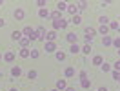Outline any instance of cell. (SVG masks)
<instances>
[{"instance_id":"cell-5","label":"cell","mask_w":120,"mask_h":91,"mask_svg":"<svg viewBox=\"0 0 120 91\" xmlns=\"http://www.w3.org/2000/svg\"><path fill=\"white\" fill-rule=\"evenodd\" d=\"M80 86H82L84 89H89L91 87V80L89 78H82V80H80Z\"/></svg>"},{"instance_id":"cell-9","label":"cell","mask_w":120,"mask_h":91,"mask_svg":"<svg viewBox=\"0 0 120 91\" xmlns=\"http://www.w3.org/2000/svg\"><path fill=\"white\" fill-rule=\"evenodd\" d=\"M20 57H22V58H27V57H31V51L27 47H24L22 51H20Z\"/></svg>"},{"instance_id":"cell-4","label":"cell","mask_w":120,"mask_h":91,"mask_svg":"<svg viewBox=\"0 0 120 91\" xmlns=\"http://www.w3.org/2000/svg\"><path fill=\"white\" fill-rule=\"evenodd\" d=\"M24 15H26V13H24V9H22V8L15 9V18H16V20H24Z\"/></svg>"},{"instance_id":"cell-24","label":"cell","mask_w":120,"mask_h":91,"mask_svg":"<svg viewBox=\"0 0 120 91\" xmlns=\"http://www.w3.org/2000/svg\"><path fill=\"white\" fill-rule=\"evenodd\" d=\"M64 58H66V53H64V51H58V53H56V60H64Z\"/></svg>"},{"instance_id":"cell-40","label":"cell","mask_w":120,"mask_h":91,"mask_svg":"<svg viewBox=\"0 0 120 91\" xmlns=\"http://www.w3.org/2000/svg\"><path fill=\"white\" fill-rule=\"evenodd\" d=\"M2 76H4V73H2V71H0V78H2Z\"/></svg>"},{"instance_id":"cell-20","label":"cell","mask_w":120,"mask_h":91,"mask_svg":"<svg viewBox=\"0 0 120 91\" xmlns=\"http://www.w3.org/2000/svg\"><path fill=\"white\" fill-rule=\"evenodd\" d=\"M91 49H93V47H91V44H86V46L82 47V51H84L86 55H89V53H91Z\"/></svg>"},{"instance_id":"cell-1","label":"cell","mask_w":120,"mask_h":91,"mask_svg":"<svg viewBox=\"0 0 120 91\" xmlns=\"http://www.w3.org/2000/svg\"><path fill=\"white\" fill-rule=\"evenodd\" d=\"M22 33L26 35V38H29V40H38L37 31H33L31 27H24V31H22Z\"/></svg>"},{"instance_id":"cell-17","label":"cell","mask_w":120,"mask_h":91,"mask_svg":"<svg viewBox=\"0 0 120 91\" xmlns=\"http://www.w3.org/2000/svg\"><path fill=\"white\" fill-rule=\"evenodd\" d=\"M51 18H55V20H62V13H60V11H55V13H51Z\"/></svg>"},{"instance_id":"cell-36","label":"cell","mask_w":120,"mask_h":91,"mask_svg":"<svg viewBox=\"0 0 120 91\" xmlns=\"http://www.w3.org/2000/svg\"><path fill=\"white\" fill-rule=\"evenodd\" d=\"M82 78H87V75H86V71H80V80Z\"/></svg>"},{"instance_id":"cell-15","label":"cell","mask_w":120,"mask_h":91,"mask_svg":"<svg viewBox=\"0 0 120 91\" xmlns=\"http://www.w3.org/2000/svg\"><path fill=\"white\" fill-rule=\"evenodd\" d=\"M102 62H104L102 57H95V58H93V64H95V66H102Z\"/></svg>"},{"instance_id":"cell-45","label":"cell","mask_w":120,"mask_h":91,"mask_svg":"<svg viewBox=\"0 0 120 91\" xmlns=\"http://www.w3.org/2000/svg\"><path fill=\"white\" fill-rule=\"evenodd\" d=\"M118 53H120V49H118Z\"/></svg>"},{"instance_id":"cell-11","label":"cell","mask_w":120,"mask_h":91,"mask_svg":"<svg viewBox=\"0 0 120 91\" xmlns=\"http://www.w3.org/2000/svg\"><path fill=\"white\" fill-rule=\"evenodd\" d=\"M78 51H80V47H78V46H76V44H71V47H69V53L76 55V53H78Z\"/></svg>"},{"instance_id":"cell-28","label":"cell","mask_w":120,"mask_h":91,"mask_svg":"<svg viewBox=\"0 0 120 91\" xmlns=\"http://www.w3.org/2000/svg\"><path fill=\"white\" fill-rule=\"evenodd\" d=\"M98 22L102 24V26H105V24L109 22V20H107V18H105V16H100V18H98Z\"/></svg>"},{"instance_id":"cell-33","label":"cell","mask_w":120,"mask_h":91,"mask_svg":"<svg viewBox=\"0 0 120 91\" xmlns=\"http://www.w3.org/2000/svg\"><path fill=\"white\" fill-rule=\"evenodd\" d=\"M113 66H115V69H116V71H120V60H116Z\"/></svg>"},{"instance_id":"cell-34","label":"cell","mask_w":120,"mask_h":91,"mask_svg":"<svg viewBox=\"0 0 120 91\" xmlns=\"http://www.w3.org/2000/svg\"><path fill=\"white\" fill-rule=\"evenodd\" d=\"M37 4H38V6H40V9H44V6H45V2H44V0H38Z\"/></svg>"},{"instance_id":"cell-26","label":"cell","mask_w":120,"mask_h":91,"mask_svg":"<svg viewBox=\"0 0 120 91\" xmlns=\"http://www.w3.org/2000/svg\"><path fill=\"white\" fill-rule=\"evenodd\" d=\"M113 46H115L116 49H120V37H118V38H115V40H113Z\"/></svg>"},{"instance_id":"cell-29","label":"cell","mask_w":120,"mask_h":91,"mask_svg":"<svg viewBox=\"0 0 120 91\" xmlns=\"http://www.w3.org/2000/svg\"><path fill=\"white\" fill-rule=\"evenodd\" d=\"M27 78H31V80L37 78V71H29V73H27Z\"/></svg>"},{"instance_id":"cell-39","label":"cell","mask_w":120,"mask_h":91,"mask_svg":"<svg viewBox=\"0 0 120 91\" xmlns=\"http://www.w3.org/2000/svg\"><path fill=\"white\" fill-rule=\"evenodd\" d=\"M66 91H75V87H66Z\"/></svg>"},{"instance_id":"cell-18","label":"cell","mask_w":120,"mask_h":91,"mask_svg":"<svg viewBox=\"0 0 120 91\" xmlns=\"http://www.w3.org/2000/svg\"><path fill=\"white\" fill-rule=\"evenodd\" d=\"M73 75H75V68H68L66 69V76H68V78H71Z\"/></svg>"},{"instance_id":"cell-2","label":"cell","mask_w":120,"mask_h":91,"mask_svg":"<svg viewBox=\"0 0 120 91\" xmlns=\"http://www.w3.org/2000/svg\"><path fill=\"white\" fill-rule=\"evenodd\" d=\"M84 33H86V42H87V44H89L91 40H93V37H95V33H97V31L93 29V27H86V31H84Z\"/></svg>"},{"instance_id":"cell-37","label":"cell","mask_w":120,"mask_h":91,"mask_svg":"<svg viewBox=\"0 0 120 91\" xmlns=\"http://www.w3.org/2000/svg\"><path fill=\"white\" fill-rule=\"evenodd\" d=\"M4 24H6V22H4V20H2V18H0V27H4Z\"/></svg>"},{"instance_id":"cell-6","label":"cell","mask_w":120,"mask_h":91,"mask_svg":"<svg viewBox=\"0 0 120 91\" xmlns=\"http://www.w3.org/2000/svg\"><path fill=\"white\" fill-rule=\"evenodd\" d=\"M68 42H71V44H76V40H78V37H76L75 33H68Z\"/></svg>"},{"instance_id":"cell-3","label":"cell","mask_w":120,"mask_h":91,"mask_svg":"<svg viewBox=\"0 0 120 91\" xmlns=\"http://www.w3.org/2000/svg\"><path fill=\"white\" fill-rule=\"evenodd\" d=\"M53 27H55V29H66V27H68V22H66V20H55V22H53Z\"/></svg>"},{"instance_id":"cell-41","label":"cell","mask_w":120,"mask_h":91,"mask_svg":"<svg viewBox=\"0 0 120 91\" xmlns=\"http://www.w3.org/2000/svg\"><path fill=\"white\" fill-rule=\"evenodd\" d=\"M11 91H18V89H15V87H13V89H11Z\"/></svg>"},{"instance_id":"cell-21","label":"cell","mask_w":120,"mask_h":91,"mask_svg":"<svg viewBox=\"0 0 120 91\" xmlns=\"http://www.w3.org/2000/svg\"><path fill=\"white\" fill-rule=\"evenodd\" d=\"M80 22H82V20H80V16H78V15H75L73 18H71V24H75V26H78Z\"/></svg>"},{"instance_id":"cell-19","label":"cell","mask_w":120,"mask_h":91,"mask_svg":"<svg viewBox=\"0 0 120 91\" xmlns=\"http://www.w3.org/2000/svg\"><path fill=\"white\" fill-rule=\"evenodd\" d=\"M29 42H31L29 38H20V46H22V49H24V47H27V44H29Z\"/></svg>"},{"instance_id":"cell-10","label":"cell","mask_w":120,"mask_h":91,"mask_svg":"<svg viewBox=\"0 0 120 91\" xmlns=\"http://www.w3.org/2000/svg\"><path fill=\"white\" fill-rule=\"evenodd\" d=\"M20 73H22V69L18 68V66H16V68H13V69H11V75L15 76V78H16V76H20Z\"/></svg>"},{"instance_id":"cell-30","label":"cell","mask_w":120,"mask_h":91,"mask_svg":"<svg viewBox=\"0 0 120 91\" xmlns=\"http://www.w3.org/2000/svg\"><path fill=\"white\" fill-rule=\"evenodd\" d=\"M78 8H80V9H86V8H87V2H78Z\"/></svg>"},{"instance_id":"cell-32","label":"cell","mask_w":120,"mask_h":91,"mask_svg":"<svg viewBox=\"0 0 120 91\" xmlns=\"http://www.w3.org/2000/svg\"><path fill=\"white\" fill-rule=\"evenodd\" d=\"M109 27H111V29H118V22H111Z\"/></svg>"},{"instance_id":"cell-25","label":"cell","mask_w":120,"mask_h":91,"mask_svg":"<svg viewBox=\"0 0 120 91\" xmlns=\"http://www.w3.org/2000/svg\"><path fill=\"white\" fill-rule=\"evenodd\" d=\"M107 31H109V27H107V26H102V27H100V35H107Z\"/></svg>"},{"instance_id":"cell-12","label":"cell","mask_w":120,"mask_h":91,"mask_svg":"<svg viewBox=\"0 0 120 91\" xmlns=\"http://www.w3.org/2000/svg\"><path fill=\"white\" fill-rule=\"evenodd\" d=\"M56 9H58L60 13H62L64 9H68V4H66V2H58V4H56Z\"/></svg>"},{"instance_id":"cell-35","label":"cell","mask_w":120,"mask_h":91,"mask_svg":"<svg viewBox=\"0 0 120 91\" xmlns=\"http://www.w3.org/2000/svg\"><path fill=\"white\" fill-rule=\"evenodd\" d=\"M118 76H120L118 71H113V78H115V80H118Z\"/></svg>"},{"instance_id":"cell-43","label":"cell","mask_w":120,"mask_h":91,"mask_svg":"<svg viewBox=\"0 0 120 91\" xmlns=\"http://www.w3.org/2000/svg\"><path fill=\"white\" fill-rule=\"evenodd\" d=\"M53 91H58V89H53Z\"/></svg>"},{"instance_id":"cell-22","label":"cell","mask_w":120,"mask_h":91,"mask_svg":"<svg viewBox=\"0 0 120 91\" xmlns=\"http://www.w3.org/2000/svg\"><path fill=\"white\" fill-rule=\"evenodd\" d=\"M47 15H49V13H47V9H40V11H38V16H40V18H45Z\"/></svg>"},{"instance_id":"cell-38","label":"cell","mask_w":120,"mask_h":91,"mask_svg":"<svg viewBox=\"0 0 120 91\" xmlns=\"http://www.w3.org/2000/svg\"><path fill=\"white\" fill-rule=\"evenodd\" d=\"M98 91H107V87H98Z\"/></svg>"},{"instance_id":"cell-42","label":"cell","mask_w":120,"mask_h":91,"mask_svg":"<svg viewBox=\"0 0 120 91\" xmlns=\"http://www.w3.org/2000/svg\"><path fill=\"white\" fill-rule=\"evenodd\" d=\"M118 82H120V76H118Z\"/></svg>"},{"instance_id":"cell-7","label":"cell","mask_w":120,"mask_h":91,"mask_svg":"<svg viewBox=\"0 0 120 91\" xmlns=\"http://www.w3.org/2000/svg\"><path fill=\"white\" fill-rule=\"evenodd\" d=\"M55 49H56V46L53 44V42H45V51H47V53H53Z\"/></svg>"},{"instance_id":"cell-27","label":"cell","mask_w":120,"mask_h":91,"mask_svg":"<svg viewBox=\"0 0 120 91\" xmlns=\"http://www.w3.org/2000/svg\"><path fill=\"white\" fill-rule=\"evenodd\" d=\"M104 44H105V46H111V44H113V40H111L109 37H107V35L104 37Z\"/></svg>"},{"instance_id":"cell-13","label":"cell","mask_w":120,"mask_h":91,"mask_svg":"<svg viewBox=\"0 0 120 91\" xmlns=\"http://www.w3.org/2000/svg\"><path fill=\"white\" fill-rule=\"evenodd\" d=\"M56 89H66V80H56Z\"/></svg>"},{"instance_id":"cell-16","label":"cell","mask_w":120,"mask_h":91,"mask_svg":"<svg viewBox=\"0 0 120 91\" xmlns=\"http://www.w3.org/2000/svg\"><path fill=\"white\" fill-rule=\"evenodd\" d=\"M68 11H69V13H71L73 16H75V15H76V11H78V6H69Z\"/></svg>"},{"instance_id":"cell-44","label":"cell","mask_w":120,"mask_h":91,"mask_svg":"<svg viewBox=\"0 0 120 91\" xmlns=\"http://www.w3.org/2000/svg\"><path fill=\"white\" fill-rule=\"evenodd\" d=\"M0 60H2V57H0Z\"/></svg>"},{"instance_id":"cell-23","label":"cell","mask_w":120,"mask_h":91,"mask_svg":"<svg viewBox=\"0 0 120 91\" xmlns=\"http://www.w3.org/2000/svg\"><path fill=\"white\" fill-rule=\"evenodd\" d=\"M11 37L15 38V40H20V38H22V33H20V31H15V33H13Z\"/></svg>"},{"instance_id":"cell-14","label":"cell","mask_w":120,"mask_h":91,"mask_svg":"<svg viewBox=\"0 0 120 91\" xmlns=\"http://www.w3.org/2000/svg\"><path fill=\"white\" fill-rule=\"evenodd\" d=\"M4 58H6V62H13V60H15V53H11V51H9V53H6Z\"/></svg>"},{"instance_id":"cell-31","label":"cell","mask_w":120,"mask_h":91,"mask_svg":"<svg viewBox=\"0 0 120 91\" xmlns=\"http://www.w3.org/2000/svg\"><path fill=\"white\" fill-rule=\"evenodd\" d=\"M31 57H33V58H37V57H38V51H37V49H31Z\"/></svg>"},{"instance_id":"cell-8","label":"cell","mask_w":120,"mask_h":91,"mask_svg":"<svg viewBox=\"0 0 120 91\" xmlns=\"http://www.w3.org/2000/svg\"><path fill=\"white\" fill-rule=\"evenodd\" d=\"M45 38H47V42H53V40L56 38V31H49V33L45 35Z\"/></svg>"}]
</instances>
